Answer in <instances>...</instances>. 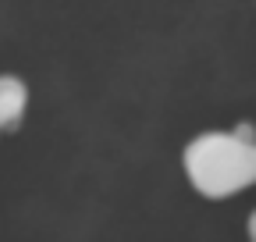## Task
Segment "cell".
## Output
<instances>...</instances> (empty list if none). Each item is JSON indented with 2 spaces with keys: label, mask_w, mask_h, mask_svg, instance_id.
<instances>
[{
  "label": "cell",
  "mask_w": 256,
  "mask_h": 242,
  "mask_svg": "<svg viewBox=\"0 0 256 242\" xmlns=\"http://www.w3.org/2000/svg\"><path fill=\"white\" fill-rule=\"evenodd\" d=\"M185 171L203 196H232L256 182V142L235 132H206L185 150Z\"/></svg>",
  "instance_id": "cell-1"
},
{
  "label": "cell",
  "mask_w": 256,
  "mask_h": 242,
  "mask_svg": "<svg viewBox=\"0 0 256 242\" xmlns=\"http://www.w3.org/2000/svg\"><path fill=\"white\" fill-rule=\"evenodd\" d=\"M28 93H25V82L11 78V75H0V128L14 125V121L25 114Z\"/></svg>",
  "instance_id": "cell-2"
},
{
  "label": "cell",
  "mask_w": 256,
  "mask_h": 242,
  "mask_svg": "<svg viewBox=\"0 0 256 242\" xmlns=\"http://www.w3.org/2000/svg\"><path fill=\"white\" fill-rule=\"evenodd\" d=\"M235 136H238L242 142H256V136H252V125H238V128H235Z\"/></svg>",
  "instance_id": "cell-3"
},
{
  "label": "cell",
  "mask_w": 256,
  "mask_h": 242,
  "mask_svg": "<svg viewBox=\"0 0 256 242\" xmlns=\"http://www.w3.org/2000/svg\"><path fill=\"white\" fill-rule=\"evenodd\" d=\"M249 235H252V242H256V210H252V218H249Z\"/></svg>",
  "instance_id": "cell-4"
}]
</instances>
